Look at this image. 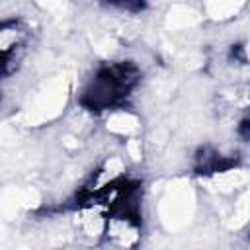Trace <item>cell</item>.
Masks as SVG:
<instances>
[{"label": "cell", "mask_w": 250, "mask_h": 250, "mask_svg": "<svg viewBox=\"0 0 250 250\" xmlns=\"http://www.w3.org/2000/svg\"><path fill=\"white\" fill-rule=\"evenodd\" d=\"M137 82V72L131 64H111L102 68L88 90L84 92V104L92 109H107L119 104Z\"/></svg>", "instance_id": "cell-1"}, {"label": "cell", "mask_w": 250, "mask_h": 250, "mask_svg": "<svg viewBox=\"0 0 250 250\" xmlns=\"http://www.w3.org/2000/svg\"><path fill=\"white\" fill-rule=\"evenodd\" d=\"M107 2H111V4H115V6H119V8H129V10H139L143 4H139V0H107ZM143 2V0H141Z\"/></svg>", "instance_id": "cell-2"}]
</instances>
